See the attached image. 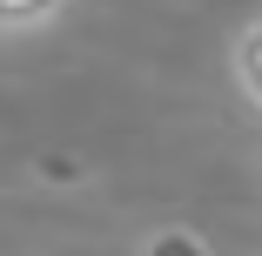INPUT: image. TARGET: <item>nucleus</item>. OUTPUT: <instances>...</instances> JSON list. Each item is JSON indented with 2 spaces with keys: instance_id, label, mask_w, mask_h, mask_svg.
<instances>
[{
  "instance_id": "1",
  "label": "nucleus",
  "mask_w": 262,
  "mask_h": 256,
  "mask_svg": "<svg viewBox=\"0 0 262 256\" xmlns=\"http://www.w3.org/2000/svg\"><path fill=\"white\" fill-rule=\"evenodd\" d=\"M229 74H235V88L249 94V108H262V14L235 34V47H229Z\"/></svg>"
},
{
  "instance_id": "2",
  "label": "nucleus",
  "mask_w": 262,
  "mask_h": 256,
  "mask_svg": "<svg viewBox=\"0 0 262 256\" xmlns=\"http://www.w3.org/2000/svg\"><path fill=\"white\" fill-rule=\"evenodd\" d=\"M68 14V0H0V34H34V27H54Z\"/></svg>"
}]
</instances>
